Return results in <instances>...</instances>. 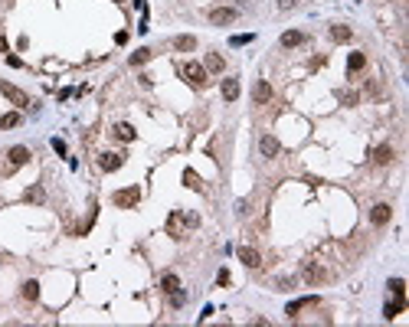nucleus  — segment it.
<instances>
[{
    "label": "nucleus",
    "mask_w": 409,
    "mask_h": 327,
    "mask_svg": "<svg viewBox=\"0 0 409 327\" xmlns=\"http://www.w3.org/2000/svg\"><path fill=\"white\" fill-rule=\"evenodd\" d=\"M366 65V56L364 53H350V59H347V72H360Z\"/></svg>",
    "instance_id": "6ab92c4d"
},
{
    "label": "nucleus",
    "mask_w": 409,
    "mask_h": 327,
    "mask_svg": "<svg viewBox=\"0 0 409 327\" xmlns=\"http://www.w3.org/2000/svg\"><path fill=\"white\" fill-rule=\"evenodd\" d=\"M233 46H246V43H252V33H239V36H233L229 40Z\"/></svg>",
    "instance_id": "c756f323"
},
{
    "label": "nucleus",
    "mask_w": 409,
    "mask_h": 327,
    "mask_svg": "<svg viewBox=\"0 0 409 327\" xmlns=\"http://www.w3.org/2000/svg\"><path fill=\"white\" fill-rule=\"evenodd\" d=\"M7 157H10V167H23V164L30 161V151H26L23 144H17V147H10V154H7Z\"/></svg>",
    "instance_id": "9b49d317"
},
{
    "label": "nucleus",
    "mask_w": 409,
    "mask_h": 327,
    "mask_svg": "<svg viewBox=\"0 0 409 327\" xmlns=\"http://www.w3.org/2000/svg\"><path fill=\"white\" fill-rule=\"evenodd\" d=\"M252 102H256V105H269L272 102V85L265 79H258L256 85H252Z\"/></svg>",
    "instance_id": "423d86ee"
},
{
    "label": "nucleus",
    "mask_w": 409,
    "mask_h": 327,
    "mask_svg": "<svg viewBox=\"0 0 409 327\" xmlns=\"http://www.w3.org/2000/svg\"><path fill=\"white\" fill-rule=\"evenodd\" d=\"M151 59V49H138V53L131 56V65H141V62H148Z\"/></svg>",
    "instance_id": "c85d7f7f"
},
{
    "label": "nucleus",
    "mask_w": 409,
    "mask_h": 327,
    "mask_svg": "<svg viewBox=\"0 0 409 327\" xmlns=\"http://www.w3.org/2000/svg\"><path fill=\"white\" fill-rule=\"evenodd\" d=\"M17 124H20V115H17V111H7V115L0 118V128H17Z\"/></svg>",
    "instance_id": "cd10ccee"
},
{
    "label": "nucleus",
    "mask_w": 409,
    "mask_h": 327,
    "mask_svg": "<svg viewBox=\"0 0 409 327\" xmlns=\"http://www.w3.org/2000/svg\"><path fill=\"white\" fill-rule=\"evenodd\" d=\"M389 216H393V209H389V203H377V206L370 209V223L373 226H387Z\"/></svg>",
    "instance_id": "0eeeda50"
},
{
    "label": "nucleus",
    "mask_w": 409,
    "mask_h": 327,
    "mask_svg": "<svg viewBox=\"0 0 409 327\" xmlns=\"http://www.w3.org/2000/svg\"><path fill=\"white\" fill-rule=\"evenodd\" d=\"M111 200H115V206H121V209L138 206V200H141V186H125V190H118V193L111 196Z\"/></svg>",
    "instance_id": "20e7f679"
},
{
    "label": "nucleus",
    "mask_w": 409,
    "mask_h": 327,
    "mask_svg": "<svg viewBox=\"0 0 409 327\" xmlns=\"http://www.w3.org/2000/svg\"><path fill=\"white\" fill-rule=\"evenodd\" d=\"M23 298H26V301H36V298H40V282H23Z\"/></svg>",
    "instance_id": "393cba45"
},
{
    "label": "nucleus",
    "mask_w": 409,
    "mask_h": 327,
    "mask_svg": "<svg viewBox=\"0 0 409 327\" xmlns=\"http://www.w3.org/2000/svg\"><path fill=\"white\" fill-rule=\"evenodd\" d=\"M196 223H200V219H196L194 213H190V216L171 213V216H167V232H171V236H177V239H183V226H196Z\"/></svg>",
    "instance_id": "7ed1b4c3"
},
{
    "label": "nucleus",
    "mask_w": 409,
    "mask_h": 327,
    "mask_svg": "<svg viewBox=\"0 0 409 327\" xmlns=\"http://www.w3.org/2000/svg\"><path fill=\"white\" fill-rule=\"evenodd\" d=\"M173 49H177V53H190V49H196V36H173Z\"/></svg>",
    "instance_id": "dca6fc26"
},
{
    "label": "nucleus",
    "mask_w": 409,
    "mask_h": 327,
    "mask_svg": "<svg viewBox=\"0 0 409 327\" xmlns=\"http://www.w3.org/2000/svg\"><path fill=\"white\" fill-rule=\"evenodd\" d=\"M239 262H242V265H249V268H258V265H262L258 252H256V249H246V245L239 249Z\"/></svg>",
    "instance_id": "f8f14e48"
},
{
    "label": "nucleus",
    "mask_w": 409,
    "mask_h": 327,
    "mask_svg": "<svg viewBox=\"0 0 409 327\" xmlns=\"http://www.w3.org/2000/svg\"><path fill=\"white\" fill-rule=\"evenodd\" d=\"M121 164H125V154H102V157H98V167H102V170H108V174H111V170H118Z\"/></svg>",
    "instance_id": "6e6552de"
},
{
    "label": "nucleus",
    "mask_w": 409,
    "mask_h": 327,
    "mask_svg": "<svg viewBox=\"0 0 409 327\" xmlns=\"http://www.w3.org/2000/svg\"><path fill=\"white\" fill-rule=\"evenodd\" d=\"M161 288H164V291H167V294H173V291H177V288H180V278H177V275H173V272H167V275H164V278H161Z\"/></svg>",
    "instance_id": "412c9836"
},
{
    "label": "nucleus",
    "mask_w": 409,
    "mask_h": 327,
    "mask_svg": "<svg viewBox=\"0 0 409 327\" xmlns=\"http://www.w3.org/2000/svg\"><path fill=\"white\" fill-rule=\"evenodd\" d=\"M331 40L334 43H350V40H354V30H350V26H331Z\"/></svg>",
    "instance_id": "2eb2a0df"
},
{
    "label": "nucleus",
    "mask_w": 409,
    "mask_h": 327,
    "mask_svg": "<svg viewBox=\"0 0 409 327\" xmlns=\"http://www.w3.org/2000/svg\"><path fill=\"white\" fill-rule=\"evenodd\" d=\"M373 161L377 164H393V147H389V144H380L377 151H373Z\"/></svg>",
    "instance_id": "a211bd4d"
},
{
    "label": "nucleus",
    "mask_w": 409,
    "mask_h": 327,
    "mask_svg": "<svg viewBox=\"0 0 409 327\" xmlns=\"http://www.w3.org/2000/svg\"><path fill=\"white\" fill-rule=\"evenodd\" d=\"M53 151H56V154H63V157H65V144L59 141V138H56V141H53Z\"/></svg>",
    "instance_id": "2f4dec72"
},
{
    "label": "nucleus",
    "mask_w": 409,
    "mask_h": 327,
    "mask_svg": "<svg viewBox=\"0 0 409 327\" xmlns=\"http://www.w3.org/2000/svg\"><path fill=\"white\" fill-rule=\"evenodd\" d=\"M301 43H304L301 30H288L285 36H281V46H285V49H295V46H301Z\"/></svg>",
    "instance_id": "ddd939ff"
},
{
    "label": "nucleus",
    "mask_w": 409,
    "mask_h": 327,
    "mask_svg": "<svg viewBox=\"0 0 409 327\" xmlns=\"http://www.w3.org/2000/svg\"><path fill=\"white\" fill-rule=\"evenodd\" d=\"M403 307H406V298H396V301H389V305L383 307V317H396V314H403Z\"/></svg>",
    "instance_id": "aec40b11"
},
{
    "label": "nucleus",
    "mask_w": 409,
    "mask_h": 327,
    "mask_svg": "<svg viewBox=\"0 0 409 327\" xmlns=\"http://www.w3.org/2000/svg\"><path fill=\"white\" fill-rule=\"evenodd\" d=\"M111 138H118V141H134V138H138V131L131 128V124H125V121H118V124L111 128Z\"/></svg>",
    "instance_id": "9d476101"
},
{
    "label": "nucleus",
    "mask_w": 409,
    "mask_h": 327,
    "mask_svg": "<svg viewBox=\"0 0 409 327\" xmlns=\"http://www.w3.org/2000/svg\"><path fill=\"white\" fill-rule=\"evenodd\" d=\"M223 98L226 102H236L239 98V79H223Z\"/></svg>",
    "instance_id": "4468645a"
},
{
    "label": "nucleus",
    "mask_w": 409,
    "mask_h": 327,
    "mask_svg": "<svg viewBox=\"0 0 409 327\" xmlns=\"http://www.w3.org/2000/svg\"><path fill=\"white\" fill-rule=\"evenodd\" d=\"M0 88H3V95H7V98H10V102H13V105H30V98H26V95H23V92H20V88H13V85H0Z\"/></svg>",
    "instance_id": "f3484780"
},
{
    "label": "nucleus",
    "mask_w": 409,
    "mask_h": 327,
    "mask_svg": "<svg viewBox=\"0 0 409 327\" xmlns=\"http://www.w3.org/2000/svg\"><path fill=\"white\" fill-rule=\"evenodd\" d=\"M183 184L190 186V190H203V180L196 177V170H183Z\"/></svg>",
    "instance_id": "b1692460"
},
{
    "label": "nucleus",
    "mask_w": 409,
    "mask_h": 327,
    "mask_svg": "<svg viewBox=\"0 0 409 327\" xmlns=\"http://www.w3.org/2000/svg\"><path fill=\"white\" fill-rule=\"evenodd\" d=\"M0 53H7V40L3 36H0Z\"/></svg>",
    "instance_id": "f704fd0d"
},
{
    "label": "nucleus",
    "mask_w": 409,
    "mask_h": 327,
    "mask_svg": "<svg viewBox=\"0 0 409 327\" xmlns=\"http://www.w3.org/2000/svg\"><path fill=\"white\" fill-rule=\"evenodd\" d=\"M295 3H298V0H279V7H281V10H291Z\"/></svg>",
    "instance_id": "72a5a7b5"
},
{
    "label": "nucleus",
    "mask_w": 409,
    "mask_h": 327,
    "mask_svg": "<svg viewBox=\"0 0 409 327\" xmlns=\"http://www.w3.org/2000/svg\"><path fill=\"white\" fill-rule=\"evenodd\" d=\"M389 291L396 294V298H406V282L403 278H389Z\"/></svg>",
    "instance_id": "bb28decb"
},
{
    "label": "nucleus",
    "mask_w": 409,
    "mask_h": 327,
    "mask_svg": "<svg viewBox=\"0 0 409 327\" xmlns=\"http://www.w3.org/2000/svg\"><path fill=\"white\" fill-rule=\"evenodd\" d=\"M216 282H219V285H229V272H226V268H223V272L216 275Z\"/></svg>",
    "instance_id": "473e14b6"
},
{
    "label": "nucleus",
    "mask_w": 409,
    "mask_h": 327,
    "mask_svg": "<svg viewBox=\"0 0 409 327\" xmlns=\"http://www.w3.org/2000/svg\"><path fill=\"white\" fill-rule=\"evenodd\" d=\"M239 20V10L236 7H213L210 10V23H216V26H229V23Z\"/></svg>",
    "instance_id": "39448f33"
},
{
    "label": "nucleus",
    "mask_w": 409,
    "mask_h": 327,
    "mask_svg": "<svg viewBox=\"0 0 409 327\" xmlns=\"http://www.w3.org/2000/svg\"><path fill=\"white\" fill-rule=\"evenodd\" d=\"M337 98H341L344 105H357V92H337Z\"/></svg>",
    "instance_id": "7c9ffc66"
},
{
    "label": "nucleus",
    "mask_w": 409,
    "mask_h": 327,
    "mask_svg": "<svg viewBox=\"0 0 409 327\" xmlns=\"http://www.w3.org/2000/svg\"><path fill=\"white\" fill-rule=\"evenodd\" d=\"M308 305H318V298H301V301H291L285 314H288V317H295L298 311H301V307H308Z\"/></svg>",
    "instance_id": "5701e85b"
},
{
    "label": "nucleus",
    "mask_w": 409,
    "mask_h": 327,
    "mask_svg": "<svg viewBox=\"0 0 409 327\" xmlns=\"http://www.w3.org/2000/svg\"><path fill=\"white\" fill-rule=\"evenodd\" d=\"M180 76L187 79L194 88H203L206 85V69L200 62H180Z\"/></svg>",
    "instance_id": "f03ea898"
},
{
    "label": "nucleus",
    "mask_w": 409,
    "mask_h": 327,
    "mask_svg": "<svg viewBox=\"0 0 409 327\" xmlns=\"http://www.w3.org/2000/svg\"><path fill=\"white\" fill-rule=\"evenodd\" d=\"M223 65H226V62H223V56H219V53L206 56V72H223Z\"/></svg>",
    "instance_id": "4be33fe9"
},
{
    "label": "nucleus",
    "mask_w": 409,
    "mask_h": 327,
    "mask_svg": "<svg viewBox=\"0 0 409 327\" xmlns=\"http://www.w3.org/2000/svg\"><path fill=\"white\" fill-rule=\"evenodd\" d=\"M23 196H26V200H30V203H43V200H46L43 186H30V190H26V193H23Z\"/></svg>",
    "instance_id": "a878e982"
},
{
    "label": "nucleus",
    "mask_w": 409,
    "mask_h": 327,
    "mask_svg": "<svg viewBox=\"0 0 409 327\" xmlns=\"http://www.w3.org/2000/svg\"><path fill=\"white\" fill-rule=\"evenodd\" d=\"M301 278H304V285H324L327 278H331V272H327L324 265H318V262H304V265H301Z\"/></svg>",
    "instance_id": "f257e3e1"
},
{
    "label": "nucleus",
    "mask_w": 409,
    "mask_h": 327,
    "mask_svg": "<svg viewBox=\"0 0 409 327\" xmlns=\"http://www.w3.org/2000/svg\"><path fill=\"white\" fill-rule=\"evenodd\" d=\"M258 151H262V157H275V154L281 151V144L272 138V134H262L258 138Z\"/></svg>",
    "instance_id": "1a4fd4ad"
}]
</instances>
